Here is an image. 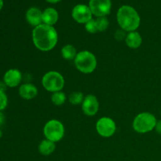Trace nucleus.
<instances>
[{
  "instance_id": "obj_15",
  "label": "nucleus",
  "mask_w": 161,
  "mask_h": 161,
  "mask_svg": "<svg viewBox=\"0 0 161 161\" xmlns=\"http://www.w3.org/2000/svg\"><path fill=\"white\" fill-rule=\"evenodd\" d=\"M125 42L128 47L131 49H137L142 43V38L137 31H131L127 35Z\"/></svg>"
},
{
  "instance_id": "obj_26",
  "label": "nucleus",
  "mask_w": 161,
  "mask_h": 161,
  "mask_svg": "<svg viewBox=\"0 0 161 161\" xmlns=\"http://www.w3.org/2000/svg\"><path fill=\"white\" fill-rule=\"evenodd\" d=\"M4 119H5L4 115H3L2 113H0V127H1V126L3 124V123H4Z\"/></svg>"
},
{
  "instance_id": "obj_21",
  "label": "nucleus",
  "mask_w": 161,
  "mask_h": 161,
  "mask_svg": "<svg viewBox=\"0 0 161 161\" xmlns=\"http://www.w3.org/2000/svg\"><path fill=\"white\" fill-rule=\"evenodd\" d=\"M85 29L87 32L89 33H96L98 31L97 27V24H96V20H94V19H91V20L87 22V23L85 24Z\"/></svg>"
},
{
  "instance_id": "obj_18",
  "label": "nucleus",
  "mask_w": 161,
  "mask_h": 161,
  "mask_svg": "<svg viewBox=\"0 0 161 161\" xmlns=\"http://www.w3.org/2000/svg\"><path fill=\"white\" fill-rule=\"evenodd\" d=\"M66 101V95L64 92L58 91V92L53 93L51 96V102L53 104L57 106L62 105Z\"/></svg>"
},
{
  "instance_id": "obj_12",
  "label": "nucleus",
  "mask_w": 161,
  "mask_h": 161,
  "mask_svg": "<svg viewBox=\"0 0 161 161\" xmlns=\"http://www.w3.org/2000/svg\"><path fill=\"white\" fill-rule=\"evenodd\" d=\"M26 20L28 23L35 28L42 25V12L36 7H31L27 11Z\"/></svg>"
},
{
  "instance_id": "obj_16",
  "label": "nucleus",
  "mask_w": 161,
  "mask_h": 161,
  "mask_svg": "<svg viewBox=\"0 0 161 161\" xmlns=\"http://www.w3.org/2000/svg\"><path fill=\"white\" fill-rule=\"evenodd\" d=\"M56 149V145L53 142L48 139L42 140L39 146V151L42 155L49 156L53 153Z\"/></svg>"
},
{
  "instance_id": "obj_20",
  "label": "nucleus",
  "mask_w": 161,
  "mask_h": 161,
  "mask_svg": "<svg viewBox=\"0 0 161 161\" xmlns=\"http://www.w3.org/2000/svg\"><path fill=\"white\" fill-rule=\"evenodd\" d=\"M96 24L98 31H104L108 28L109 22L105 17H101L96 19Z\"/></svg>"
},
{
  "instance_id": "obj_22",
  "label": "nucleus",
  "mask_w": 161,
  "mask_h": 161,
  "mask_svg": "<svg viewBox=\"0 0 161 161\" xmlns=\"http://www.w3.org/2000/svg\"><path fill=\"white\" fill-rule=\"evenodd\" d=\"M8 98L6 94L3 91H0V111L5 109L7 106Z\"/></svg>"
},
{
  "instance_id": "obj_19",
  "label": "nucleus",
  "mask_w": 161,
  "mask_h": 161,
  "mask_svg": "<svg viewBox=\"0 0 161 161\" xmlns=\"http://www.w3.org/2000/svg\"><path fill=\"white\" fill-rule=\"evenodd\" d=\"M84 96L81 92H73L69 95V101L72 105H77L83 103L84 100Z\"/></svg>"
},
{
  "instance_id": "obj_4",
  "label": "nucleus",
  "mask_w": 161,
  "mask_h": 161,
  "mask_svg": "<svg viewBox=\"0 0 161 161\" xmlns=\"http://www.w3.org/2000/svg\"><path fill=\"white\" fill-rule=\"evenodd\" d=\"M157 123V119L152 113H141L134 119L133 129L138 133L146 134L155 129Z\"/></svg>"
},
{
  "instance_id": "obj_24",
  "label": "nucleus",
  "mask_w": 161,
  "mask_h": 161,
  "mask_svg": "<svg viewBox=\"0 0 161 161\" xmlns=\"http://www.w3.org/2000/svg\"><path fill=\"white\" fill-rule=\"evenodd\" d=\"M155 130L157 133H158L159 135H161V120L157 121V125L155 127Z\"/></svg>"
},
{
  "instance_id": "obj_3",
  "label": "nucleus",
  "mask_w": 161,
  "mask_h": 161,
  "mask_svg": "<svg viewBox=\"0 0 161 161\" xmlns=\"http://www.w3.org/2000/svg\"><path fill=\"white\" fill-rule=\"evenodd\" d=\"M74 64L77 70L82 73H92L97 68V58L94 53L88 50H83L77 53L74 59Z\"/></svg>"
},
{
  "instance_id": "obj_17",
  "label": "nucleus",
  "mask_w": 161,
  "mask_h": 161,
  "mask_svg": "<svg viewBox=\"0 0 161 161\" xmlns=\"http://www.w3.org/2000/svg\"><path fill=\"white\" fill-rule=\"evenodd\" d=\"M76 49L74 46L71 44H67L64 46L61 49V56L65 60H72L75 59L76 57Z\"/></svg>"
},
{
  "instance_id": "obj_2",
  "label": "nucleus",
  "mask_w": 161,
  "mask_h": 161,
  "mask_svg": "<svg viewBox=\"0 0 161 161\" xmlns=\"http://www.w3.org/2000/svg\"><path fill=\"white\" fill-rule=\"evenodd\" d=\"M116 18L122 30L128 32L135 31L141 21L138 12L130 6H121L117 12Z\"/></svg>"
},
{
  "instance_id": "obj_25",
  "label": "nucleus",
  "mask_w": 161,
  "mask_h": 161,
  "mask_svg": "<svg viewBox=\"0 0 161 161\" xmlns=\"http://www.w3.org/2000/svg\"><path fill=\"white\" fill-rule=\"evenodd\" d=\"M6 86H6V83H5L4 82L0 81V91H3V92H5Z\"/></svg>"
},
{
  "instance_id": "obj_14",
  "label": "nucleus",
  "mask_w": 161,
  "mask_h": 161,
  "mask_svg": "<svg viewBox=\"0 0 161 161\" xmlns=\"http://www.w3.org/2000/svg\"><path fill=\"white\" fill-rule=\"evenodd\" d=\"M58 13L53 8H47L42 12V22L50 26H53L58 22Z\"/></svg>"
},
{
  "instance_id": "obj_6",
  "label": "nucleus",
  "mask_w": 161,
  "mask_h": 161,
  "mask_svg": "<svg viewBox=\"0 0 161 161\" xmlns=\"http://www.w3.org/2000/svg\"><path fill=\"white\" fill-rule=\"evenodd\" d=\"M44 136L53 142L61 141L64 135V127L62 123L58 119H50L43 127Z\"/></svg>"
},
{
  "instance_id": "obj_13",
  "label": "nucleus",
  "mask_w": 161,
  "mask_h": 161,
  "mask_svg": "<svg viewBox=\"0 0 161 161\" xmlns=\"http://www.w3.org/2000/svg\"><path fill=\"white\" fill-rule=\"evenodd\" d=\"M19 94L25 100H31L38 94V89L32 83H25L19 88Z\"/></svg>"
},
{
  "instance_id": "obj_28",
  "label": "nucleus",
  "mask_w": 161,
  "mask_h": 161,
  "mask_svg": "<svg viewBox=\"0 0 161 161\" xmlns=\"http://www.w3.org/2000/svg\"><path fill=\"white\" fill-rule=\"evenodd\" d=\"M3 0H0V10L3 9Z\"/></svg>"
},
{
  "instance_id": "obj_23",
  "label": "nucleus",
  "mask_w": 161,
  "mask_h": 161,
  "mask_svg": "<svg viewBox=\"0 0 161 161\" xmlns=\"http://www.w3.org/2000/svg\"><path fill=\"white\" fill-rule=\"evenodd\" d=\"M124 31H124V30H117L116 33H115V38L117 40H123V39H126V36H127L125 35Z\"/></svg>"
},
{
  "instance_id": "obj_8",
  "label": "nucleus",
  "mask_w": 161,
  "mask_h": 161,
  "mask_svg": "<svg viewBox=\"0 0 161 161\" xmlns=\"http://www.w3.org/2000/svg\"><path fill=\"white\" fill-rule=\"evenodd\" d=\"M111 0H90L89 7L92 14L97 17H105L111 11Z\"/></svg>"
},
{
  "instance_id": "obj_27",
  "label": "nucleus",
  "mask_w": 161,
  "mask_h": 161,
  "mask_svg": "<svg viewBox=\"0 0 161 161\" xmlns=\"http://www.w3.org/2000/svg\"><path fill=\"white\" fill-rule=\"evenodd\" d=\"M48 3H58V2H60L61 0H47Z\"/></svg>"
},
{
  "instance_id": "obj_29",
  "label": "nucleus",
  "mask_w": 161,
  "mask_h": 161,
  "mask_svg": "<svg viewBox=\"0 0 161 161\" xmlns=\"http://www.w3.org/2000/svg\"><path fill=\"white\" fill-rule=\"evenodd\" d=\"M2 136H3V132H2V130H0V138H2Z\"/></svg>"
},
{
  "instance_id": "obj_30",
  "label": "nucleus",
  "mask_w": 161,
  "mask_h": 161,
  "mask_svg": "<svg viewBox=\"0 0 161 161\" xmlns=\"http://www.w3.org/2000/svg\"><path fill=\"white\" fill-rule=\"evenodd\" d=\"M160 114H161V112H160Z\"/></svg>"
},
{
  "instance_id": "obj_9",
  "label": "nucleus",
  "mask_w": 161,
  "mask_h": 161,
  "mask_svg": "<svg viewBox=\"0 0 161 161\" xmlns=\"http://www.w3.org/2000/svg\"><path fill=\"white\" fill-rule=\"evenodd\" d=\"M92 12L89 6L80 4L73 8L72 12V18L80 24H86L92 19Z\"/></svg>"
},
{
  "instance_id": "obj_7",
  "label": "nucleus",
  "mask_w": 161,
  "mask_h": 161,
  "mask_svg": "<svg viewBox=\"0 0 161 161\" xmlns=\"http://www.w3.org/2000/svg\"><path fill=\"white\" fill-rule=\"evenodd\" d=\"M96 130L100 136L103 138H110L116 132V123L112 118L104 116L100 118L96 123Z\"/></svg>"
},
{
  "instance_id": "obj_5",
  "label": "nucleus",
  "mask_w": 161,
  "mask_h": 161,
  "mask_svg": "<svg viewBox=\"0 0 161 161\" xmlns=\"http://www.w3.org/2000/svg\"><path fill=\"white\" fill-rule=\"evenodd\" d=\"M42 85L47 91L54 93L61 91L64 86V79L60 72L50 71L42 76Z\"/></svg>"
},
{
  "instance_id": "obj_1",
  "label": "nucleus",
  "mask_w": 161,
  "mask_h": 161,
  "mask_svg": "<svg viewBox=\"0 0 161 161\" xmlns=\"http://www.w3.org/2000/svg\"><path fill=\"white\" fill-rule=\"evenodd\" d=\"M32 41L35 47L40 51H50L58 43V34L53 26L42 24L33 29Z\"/></svg>"
},
{
  "instance_id": "obj_10",
  "label": "nucleus",
  "mask_w": 161,
  "mask_h": 161,
  "mask_svg": "<svg viewBox=\"0 0 161 161\" xmlns=\"http://www.w3.org/2000/svg\"><path fill=\"white\" fill-rule=\"evenodd\" d=\"M82 109L85 115L93 116L97 114L99 109V102L94 94H88L82 103Z\"/></svg>"
},
{
  "instance_id": "obj_11",
  "label": "nucleus",
  "mask_w": 161,
  "mask_h": 161,
  "mask_svg": "<svg viewBox=\"0 0 161 161\" xmlns=\"http://www.w3.org/2000/svg\"><path fill=\"white\" fill-rule=\"evenodd\" d=\"M22 80V74L19 70L15 69H11L5 73L3 76V82L9 87L17 86Z\"/></svg>"
}]
</instances>
